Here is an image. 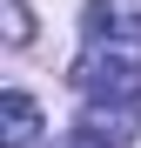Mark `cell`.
Instances as JSON below:
<instances>
[{
    "instance_id": "obj_1",
    "label": "cell",
    "mask_w": 141,
    "mask_h": 148,
    "mask_svg": "<svg viewBox=\"0 0 141 148\" xmlns=\"http://www.w3.org/2000/svg\"><path fill=\"white\" fill-rule=\"evenodd\" d=\"M74 94L81 108H114V114H141V40L121 27L108 40H87L74 61Z\"/></svg>"
},
{
    "instance_id": "obj_2",
    "label": "cell",
    "mask_w": 141,
    "mask_h": 148,
    "mask_svg": "<svg viewBox=\"0 0 141 148\" xmlns=\"http://www.w3.org/2000/svg\"><path fill=\"white\" fill-rule=\"evenodd\" d=\"M34 135H40V108H34V94H7L0 101V148H34Z\"/></svg>"
},
{
    "instance_id": "obj_3",
    "label": "cell",
    "mask_w": 141,
    "mask_h": 148,
    "mask_svg": "<svg viewBox=\"0 0 141 148\" xmlns=\"http://www.w3.org/2000/svg\"><path fill=\"white\" fill-rule=\"evenodd\" d=\"M54 148H121V141H114V135H101V128H87V121L74 114V128H67Z\"/></svg>"
},
{
    "instance_id": "obj_4",
    "label": "cell",
    "mask_w": 141,
    "mask_h": 148,
    "mask_svg": "<svg viewBox=\"0 0 141 148\" xmlns=\"http://www.w3.org/2000/svg\"><path fill=\"white\" fill-rule=\"evenodd\" d=\"M7 7V40H27L34 34V20H27V0H0Z\"/></svg>"
}]
</instances>
